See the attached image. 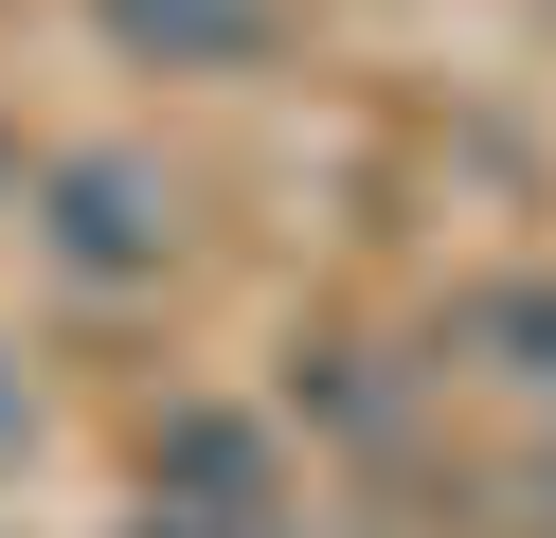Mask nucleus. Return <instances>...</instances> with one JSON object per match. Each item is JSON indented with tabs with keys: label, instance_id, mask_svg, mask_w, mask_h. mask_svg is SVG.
<instances>
[{
	"label": "nucleus",
	"instance_id": "nucleus-1",
	"mask_svg": "<svg viewBox=\"0 0 556 538\" xmlns=\"http://www.w3.org/2000/svg\"><path fill=\"white\" fill-rule=\"evenodd\" d=\"M54 270L73 287H126V270H162V179L126 162V143H90V162H54Z\"/></svg>",
	"mask_w": 556,
	"mask_h": 538
},
{
	"label": "nucleus",
	"instance_id": "nucleus-2",
	"mask_svg": "<svg viewBox=\"0 0 556 538\" xmlns=\"http://www.w3.org/2000/svg\"><path fill=\"white\" fill-rule=\"evenodd\" d=\"M109 36L162 54V72H252L269 36H288V0H109Z\"/></svg>",
	"mask_w": 556,
	"mask_h": 538
},
{
	"label": "nucleus",
	"instance_id": "nucleus-3",
	"mask_svg": "<svg viewBox=\"0 0 556 538\" xmlns=\"http://www.w3.org/2000/svg\"><path fill=\"white\" fill-rule=\"evenodd\" d=\"M467 359H503L520 395H556V287H467Z\"/></svg>",
	"mask_w": 556,
	"mask_h": 538
},
{
	"label": "nucleus",
	"instance_id": "nucleus-4",
	"mask_svg": "<svg viewBox=\"0 0 556 538\" xmlns=\"http://www.w3.org/2000/svg\"><path fill=\"white\" fill-rule=\"evenodd\" d=\"M144 538H252V521H198V502H162V521H144Z\"/></svg>",
	"mask_w": 556,
	"mask_h": 538
},
{
	"label": "nucleus",
	"instance_id": "nucleus-5",
	"mask_svg": "<svg viewBox=\"0 0 556 538\" xmlns=\"http://www.w3.org/2000/svg\"><path fill=\"white\" fill-rule=\"evenodd\" d=\"M0 430H18V359H0Z\"/></svg>",
	"mask_w": 556,
	"mask_h": 538
},
{
	"label": "nucleus",
	"instance_id": "nucleus-6",
	"mask_svg": "<svg viewBox=\"0 0 556 538\" xmlns=\"http://www.w3.org/2000/svg\"><path fill=\"white\" fill-rule=\"evenodd\" d=\"M0 198H18V179H0Z\"/></svg>",
	"mask_w": 556,
	"mask_h": 538
}]
</instances>
